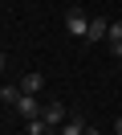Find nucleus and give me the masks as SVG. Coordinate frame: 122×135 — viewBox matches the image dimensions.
I'll return each instance as SVG.
<instances>
[{
  "mask_svg": "<svg viewBox=\"0 0 122 135\" xmlns=\"http://www.w3.org/2000/svg\"><path fill=\"white\" fill-rule=\"evenodd\" d=\"M41 119H45L49 127H61V123H65V107H61L57 98H49L45 107H41Z\"/></svg>",
  "mask_w": 122,
  "mask_h": 135,
  "instance_id": "obj_3",
  "label": "nucleus"
},
{
  "mask_svg": "<svg viewBox=\"0 0 122 135\" xmlns=\"http://www.w3.org/2000/svg\"><path fill=\"white\" fill-rule=\"evenodd\" d=\"M41 107H45V102H41V94H24V90H20V98H16V110H20L24 119H41Z\"/></svg>",
  "mask_w": 122,
  "mask_h": 135,
  "instance_id": "obj_2",
  "label": "nucleus"
},
{
  "mask_svg": "<svg viewBox=\"0 0 122 135\" xmlns=\"http://www.w3.org/2000/svg\"><path fill=\"white\" fill-rule=\"evenodd\" d=\"M65 33L86 41V33H89V17H81V8H65Z\"/></svg>",
  "mask_w": 122,
  "mask_h": 135,
  "instance_id": "obj_1",
  "label": "nucleus"
},
{
  "mask_svg": "<svg viewBox=\"0 0 122 135\" xmlns=\"http://www.w3.org/2000/svg\"><path fill=\"white\" fill-rule=\"evenodd\" d=\"M4 66H8V57H4V49H0V74H4Z\"/></svg>",
  "mask_w": 122,
  "mask_h": 135,
  "instance_id": "obj_10",
  "label": "nucleus"
},
{
  "mask_svg": "<svg viewBox=\"0 0 122 135\" xmlns=\"http://www.w3.org/2000/svg\"><path fill=\"white\" fill-rule=\"evenodd\" d=\"M106 41H110V45L122 41V21H110V37H106Z\"/></svg>",
  "mask_w": 122,
  "mask_h": 135,
  "instance_id": "obj_8",
  "label": "nucleus"
},
{
  "mask_svg": "<svg viewBox=\"0 0 122 135\" xmlns=\"http://www.w3.org/2000/svg\"><path fill=\"white\" fill-rule=\"evenodd\" d=\"M0 98H4L8 107H16V98H20V86H0Z\"/></svg>",
  "mask_w": 122,
  "mask_h": 135,
  "instance_id": "obj_7",
  "label": "nucleus"
},
{
  "mask_svg": "<svg viewBox=\"0 0 122 135\" xmlns=\"http://www.w3.org/2000/svg\"><path fill=\"white\" fill-rule=\"evenodd\" d=\"M114 135H122V115H118V123H114Z\"/></svg>",
  "mask_w": 122,
  "mask_h": 135,
  "instance_id": "obj_12",
  "label": "nucleus"
},
{
  "mask_svg": "<svg viewBox=\"0 0 122 135\" xmlns=\"http://www.w3.org/2000/svg\"><path fill=\"white\" fill-rule=\"evenodd\" d=\"M110 49H114V57H118V61H122V41H114V45H110Z\"/></svg>",
  "mask_w": 122,
  "mask_h": 135,
  "instance_id": "obj_9",
  "label": "nucleus"
},
{
  "mask_svg": "<svg viewBox=\"0 0 122 135\" xmlns=\"http://www.w3.org/2000/svg\"><path fill=\"white\" fill-rule=\"evenodd\" d=\"M20 90H24V94H41V90H45V78H41L37 70H29V74L20 78Z\"/></svg>",
  "mask_w": 122,
  "mask_h": 135,
  "instance_id": "obj_5",
  "label": "nucleus"
},
{
  "mask_svg": "<svg viewBox=\"0 0 122 135\" xmlns=\"http://www.w3.org/2000/svg\"><path fill=\"white\" fill-rule=\"evenodd\" d=\"M86 135H102V131H98V127H89V123H86Z\"/></svg>",
  "mask_w": 122,
  "mask_h": 135,
  "instance_id": "obj_11",
  "label": "nucleus"
},
{
  "mask_svg": "<svg viewBox=\"0 0 122 135\" xmlns=\"http://www.w3.org/2000/svg\"><path fill=\"white\" fill-rule=\"evenodd\" d=\"M110 37V21L106 17H89V33H86V41H106Z\"/></svg>",
  "mask_w": 122,
  "mask_h": 135,
  "instance_id": "obj_4",
  "label": "nucleus"
},
{
  "mask_svg": "<svg viewBox=\"0 0 122 135\" xmlns=\"http://www.w3.org/2000/svg\"><path fill=\"white\" fill-rule=\"evenodd\" d=\"M57 131H61V135H86V123H81V119H65Z\"/></svg>",
  "mask_w": 122,
  "mask_h": 135,
  "instance_id": "obj_6",
  "label": "nucleus"
}]
</instances>
